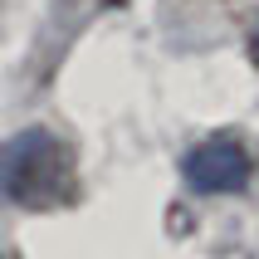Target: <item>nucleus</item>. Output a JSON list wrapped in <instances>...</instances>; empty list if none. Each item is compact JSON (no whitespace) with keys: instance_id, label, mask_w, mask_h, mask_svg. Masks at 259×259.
<instances>
[{"instance_id":"2","label":"nucleus","mask_w":259,"mask_h":259,"mask_svg":"<svg viewBox=\"0 0 259 259\" xmlns=\"http://www.w3.org/2000/svg\"><path fill=\"white\" fill-rule=\"evenodd\" d=\"M181 176L196 196H235V191L249 186L254 176V157L245 152L240 137H205L186 152L181 161Z\"/></svg>"},{"instance_id":"3","label":"nucleus","mask_w":259,"mask_h":259,"mask_svg":"<svg viewBox=\"0 0 259 259\" xmlns=\"http://www.w3.org/2000/svg\"><path fill=\"white\" fill-rule=\"evenodd\" d=\"M103 5H113V0H54V10L44 20V49H64Z\"/></svg>"},{"instance_id":"1","label":"nucleus","mask_w":259,"mask_h":259,"mask_svg":"<svg viewBox=\"0 0 259 259\" xmlns=\"http://www.w3.org/2000/svg\"><path fill=\"white\" fill-rule=\"evenodd\" d=\"M73 152L49 127H25L0 147V196L25 210H54L73 201Z\"/></svg>"},{"instance_id":"4","label":"nucleus","mask_w":259,"mask_h":259,"mask_svg":"<svg viewBox=\"0 0 259 259\" xmlns=\"http://www.w3.org/2000/svg\"><path fill=\"white\" fill-rule=\"evenodd\" d=\"M249 54H254V64H259V20H254V34H249Z\"/></svg>"}]
</instances>
